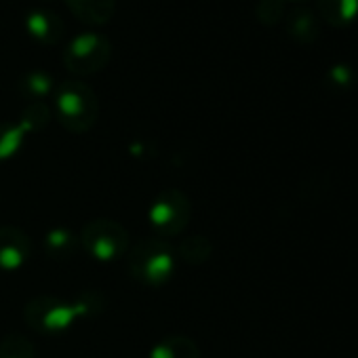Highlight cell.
Instances as JSON below:
<instances>
[{
  "label": "cell",
  "instance_id": "6da1fadb",
  "mask_svg": "<svg viewBox=\"0 0 358 358\" xmlns=\"http://www.w3.org/2000/svg\"><path fill=\"white\" fill-rule=\"evenodd\" d=\"M53 114L70 133H87L99 116V99L95 91L80 78L64 80L53 91Z\"/></svg>",
  "mask_w": 358,
  "mask_h": 358
},
{
  "label": "cell",
  "instance_id": "7a4b0ae2",
  "mask_svg": "<svg viewBox=\"0 0 358 358\" xmlns=\"http://www.w3.org/2000/svg\"><path fill=\"white\" fill-rule=\"evenodd\" d=\"M127 268L131 276L145 287H162L175 272V249L166 238H141L127 253Z\"/></svg>",
  "mask_w": 358,
  "mask_h": 358
},
{
  "label": "cell",
  "instance_id": "3957f363",
  "mask_svg": "<svg viewBox=\"0 0 358 358\" xmlns=\"http://www.w3.org/2000/svg\"><path fill=\"white\" fill-rule=\"evenodd\" d=\"M62 59L70 74L78 78L93 76L108 68L112 59V43L97 30L80 32L66 45Z\"/></svg>",
  "mask_w": 358,
  "mask_h": 358
},
{
  "label": "cell",
  "instance_id": "277c9868",
  "mask_svg": "<svg viewBox=\"0 0 358 358\" xmlns=\"http://www.w3.org/2000/svg\"><path fill=\"white\" fill-rule=\"evenodd\" d=\"M87 312V301H66L62 297H34L24 308L26 322L43 333V335H57L72 327V322Z\"/></svg>",
  "mask_w": 358,
  "mask_h": 358
},
{
  "label": "cell",
  "instance_id": "5b68a950",
  "mask_svg": "<svg viewBox=\"0 0 358 358\" xmlns=\"http://www.w3.org/2000/svg\"><path fill=\"white\" fill-rule=\"evenodd\" d=\"M192 217V205L188 194H184L177 188H164L160 190L148 211V220L156 236L169 238L177 236L186 230Z\"/></svg>",
  "mask_w": 358,
  "mask_h": 358
},
{
  "label": "cell",
  "instance_id": "8992f818",
  "mask_svg": "<svg viewBox=\"0 0 358 358\" xmlns=\"http://www.w3.org/2000/svg\"><path fill=\"white\" fill-rule=\"evenodd\" d=\"M83 249L97 262H114L129 251V232L114 220H93L80 232Z\"/></svg>",
  "mask_w": 358,
  "mask_h": 358
},
{
  "label": "cell",
  "instance_id": "52a82bcc",
  "mask_svg": "<svg viewBox=\"0 0 358 358\" xmlns=\"http://www.w3.org/2000/svg\"><path fill=\"white\" fill-rule=\"evenodd\" d=\"M32 253L30 236L15 226H0V272H17Z\"/></svg>",
  "mask_w": 358,
  "mask_h": 358
},
{
  "label": "cell",
  "instance_id": "ba28073f",
  "mask_svg": "<svg viewBox=\"0 0 358 358\" xmlns=\"http://www.w3.org/2000/svg\"><path fill=\"white\" fill-rule=\"evenodd\" d=\"M26 32L41 47H53L64 36V22L49 9H32L26 15Z\"/></svg>",
  "mask_w": 358,
  "mask_h": 358
},
{
  "label": "cell",
  "instance_id": "9c48e42d",
  "mask_svg": "<svg viewBox=\"0 0 358 358\" xmlns=\"http://www.w3.org/2000/svg\"><path fill=\"white\" fill-rule=\"evenodd\" d=\"M66 5L74 17L89 28H101L110 24L116 13V0H66Z\"/></svg>",
  "mask_w": 358,
  "mask_h": 358
},
{
  "label": "cell",
  "instance_id": "30bf717a",
  "mask_svg": "<svg viewBox=\"0 0 358 358\" xmlns=\"http://www.w3.org/2000/svg\"><path fill=\"white\" fill-rule=\"evenodd\" d=\"M150 358H201V350L188 335H169L154 343Z\"/></svg>",
  "mask_w": 358,
  "mask_h": 358
},
{
  "label": "cell",
  "instance_id": "8fae6325",
  "mask_svg": "<svg viewBox=\"0 0 358 358\" xmlns=\"http://www.w3.org/2000/svg\"><path fill=\"white\" fill-rule=\"evenodd\" d=\"M287 32L297 43H314L320 36V22L310 9H295L287 17Z\"/></svg>",
  "mask_w": 358,
  "mask_h": 358
},
{
  "label": "cell",
  "instance_id": "7c38bea8",
  "mask_svg": "<svg viewBox=\"0 0 358 358\" xmlns=\"http://www.w3.org/2000/svg\"><path fill=\"white\" fill-rule=\"evenodd\" d=\"M318 13L333 28H345L358 15V0H318Z\"/></svg>",
  "mask_w": 358,
  "mask_h": 358
},
{
  "label": "cell",
  "instance_id": "4fadbf2b",
  "mask_svg": "<svg viewBox=\"0 0 358 358\" xmlns=\"http://www.w3.org/2000/svg\"><path fill=\"white\" fill-rule=\"evenodd\" d=\"M78 247H80V238L68 228H55L45 236V253L57 262H64L76 255Z\"/></svg>",
  "mask_w": 358,
  "mask_h": 358
},
{
  "label": "cell",
  "instance_id": "5bb4252c",
  "mask_svg": "<svg viewBox=\"0 0 358 358\" xmlns=\"http://www.w3.org/2000/svg\"><path fill=\"white\" fill-rule=\"evenodd\" d=\"M55 87L57 85H55L53 76L43 70H32L26 76H22V80H20V93L32 101H43L45 97L53 95Z\"/></svg>",
  "mask_w": 358,
  "mask_h": 358
},
{
  "label": "cell",
  "instance_id": "9a60e30c",
  "mask_svg": "<svg viewBox=\"0 0 358 358\" xmlns=\"http://www.w3.org/2000/svg\"><path fill=\"white\" fill-rule=\"evenodd\" d=\"M26 139V131L20 122H0V160L13 158Z\"/></svg>",
  "mask_w": 358,
  "mask_h": 358
},
{
  "label": "cell",
  "instance_id": "2e32d148",
  "mask_svg": "<svg viewBox=\"0 0 358 358\" xmlns=\"http://www.w3.org/2000/svg\"><path fill=\"white\" fill-rule=\"evenodd\" d=\"M53 112L51 108L45 103V101H32L26 106V110L22 112V118H20V124L26 133H34V131H41L49 124Z\"/></svg>",
  "mask_w": 358,
  "mask_h": 358
},
{
  "label": "cell",
  "instance_id": "e0dca14e",
  "mask_svg": "<svg viewBox=\"0 0 358 358\" xmlns=\"http://www.w3.org/2000/svg\"><path fill=\"white\" fill-rule=\"evenodd\" d=\"M0 358H36V345L28 337L11 333L0 341Z\"/></svg>",
  "mask_w": 358,
  "mask_h": 358
},
{
  "label": "cell",
  "instance_id": "ac0fdd59",
  "mask_svg": "<svg viewBox=\"0 0 358 358\" xmlns=\"http://www.w3.org/2000/svg\"><path fill=\"white\" fill-rule=\"evenodd\" d=\"M177 253L190 264H201L211 255V245L203 236H190V238H184L182 243H179Z\"/></svg>",
  "mask_w": 358,
  "mask_h": 358
},
{
  "label": "cell",
  "instance_id": "d6986e66",
  "mask_svg": "<svg viewBox=\"0 0 358 358\" xmlns=\"http://www.w3.org/2000/svg\"><path fill=\"white\" fill-rule=\"evenodd\" d=\"M255 15L264 26H276L285 17V0H259Z\"/></svg>",
  "mask_w": 358,
  "mask_h": 358
},
{
  "label": "cell",
  "instance_id": "ffe728a7",
  "mask_svg": "<svg viewBox=\"0 0 358 358\" xmlns=\"http://www.w3.org/2000/svg\"><path fill=\"white\" fill-rule=\"evenodd\" d=\"M329 80H331L333 85H337V87H348V85L352 83V72H350V68H345V66H335V68H331V72H329Z\"/></svg>",
  "mask_w": 358,
  "mask_h": 358
}]
</instances>
